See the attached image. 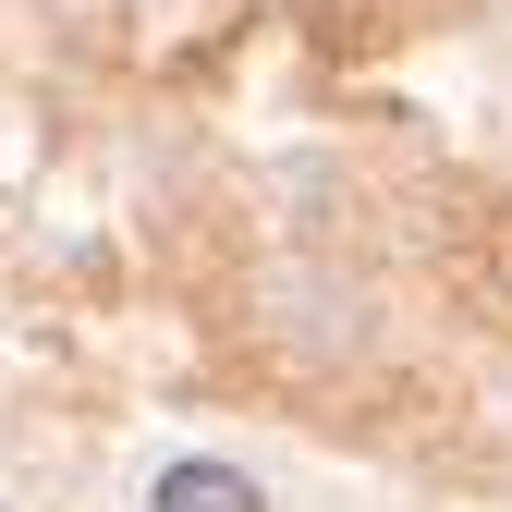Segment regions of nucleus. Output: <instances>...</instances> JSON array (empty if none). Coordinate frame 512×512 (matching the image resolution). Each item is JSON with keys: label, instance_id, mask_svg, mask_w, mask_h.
<instances>
[{"label": "nucleus", "instance_id": "nucleus-1", "mask_svg": "<svg viewBox=\"0 0 512 512\" xmlns=\"http://www.w3.org/2000/svg\"><path fill=\"white\" fill-rule=\"evenodd\" d=\"M159 512H269L244 464H171L159 476Z\"/></svg>", "mask_w": 512, "mask_h": 512}]
</instances>
